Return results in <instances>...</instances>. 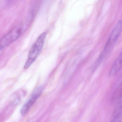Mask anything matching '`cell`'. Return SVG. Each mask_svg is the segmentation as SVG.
<instances>
[{"label":"cell","instance_id":"obj_3","mask_svg":"<svg viewBox=\"0 0 122 122\" xmlns=\"http://www.w3.org/2000/svg\"><path fill=\"white\" fill-rule=\"evenodd\" d=\"M25 29L22 25L15 28L0 38V51L17 40L23 33Z\"/></svg>","mask_w":122,"mask_h":122},{"label":"cell","instance_id":"obj_1","mask_svg":"<svg viewBox=\"0 0 122 122\" xmlns=\"http://www.w3.org/2000/svg\"><path fill=\"white\" fill-rule=\"evenodd\" d=\"M47 33H43L38 37L29 51L27 59L24 65L25 69L30 67L41 53L46 38Z\"/></svg>","mask_w":122,"mask_h":122},{"label":"cell","instance_id":"obj_2","mask_svg":"<svg viewBox=\"0 0 122 122\" xmlns=\"http://www.w3.org/2000/svg\"><path fill=\"white\" fill-rule=\"evenodd\" d=\"M122 30V22L119 20L111 31L109 38L99 57L102 60L110 53L119 38Z\"/></svg>","mask_w":122,"mask_h":122},{"label":"cell","instance_id":"obj_6","mask_svg":"<svg viewBox=\"0 0 122 122\" xmlns=\"http://www.w3.org/2000/svg\"><path fill=\"white\" fill-rule=\"evenodd\" d=\"M121 115H115L114 116L113 118L110 122H121Z\"/></svg>","mask_w":122,"mask_h":122},{"label":"cell","instance_id":"obj_4","mask_svg":"<svg viewBox=\"0 0 122 122\" xmlns=\"http://www.w3.org/2000/svg\"><path fill=\"white\" fill-rule=\"evenodd\" d=\"M43 90V87H40L37 88L34 91L30 100L25 104L20 110V113L23 115L26 114L30 108L33 105L36 100L39 97Z\"/></svg>","mask_w":122,"mask_h":122},{"label":"cell","instance_id":"obj_5","mask_svg":"<svg viewBox=\"0 0 122 122\" xmlns=\"http://www.w3.org/2000/svg\"><path fill=\"white\" fill-rule=\"evenodd\" d=\"M121 64L122 53L121 52L111 69L110 73V75L111 76H114L117 74L121 69Z\"/></svg>","mask_w":122,"mask_h":122}]
</instances>
